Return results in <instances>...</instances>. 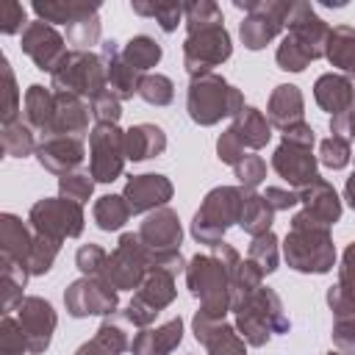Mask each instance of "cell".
Returning <instances> with one entry per match:
<instances>
[{"label":"cell","mask_w":355,"mask_h":355,"mask_svg":"<svg viewBox=\"0 0 355 355\" xmlns=\"http://www.w3.org/2000/svg\"><path fill=\"white\" fill-rule=\"evenodd\" d=\"M330 25L313 11L311 3L294 0L286 17V33L277 44L275 61L286 72H302L311 61L324 58Z\"/></svg>","instance_id":"cell-1"},{"label":"cell","mask_w":355,"mask_h":355,"mask_svg":"<svg viewBox=\"0 0 355 355\" xmlns=\"http://www.w3.org/2000/svg\"><path fill=\"white\" fill-rule=\"evenodd\" d=\"M283 258L294 272L327 275L336 266V244L330 227L300 208L291 216V227L283 239Z\"/></svg>","instance_id":"cell-2"},{"label":"cell","mask_w":355,"mask_h":355,"mask_svg":"<svg viewBox=\"0 0 355 355\" xmlns=\"http://www.w3.org/2000/svg\"><path fill=\"white\" fill-rule=\"evenodd\" d=\"M186 111L194 125L211 128L225 116H239L244 111V92L227 83L222 75L208 72L189 80L186 89Z\"/></svg>","instance_id":"cell-3"},{"label":"cell","mask_w":355,"mask_h":355,"mask_svg":"<svg viewBox=\"0 0 355 355\" xmlns=\"http://www.w3.org/2000/svg\"><path fill=\"white\" fill-rule=\"evenodd\" d=\"M186 288L200 302V311L216 322H225V316L233 311L230 297V272L222 266V261L214 252H197L186 263Z\"/></svg>","instance_id":"cell-4"},{"label":"cell","mask_w":355,"mask_h":355,"mask_svg":"<svg viewBox=\"0 0 355 355\" xmlns=\"http://www.w3.org/2000/svg\"><path fill=\"white\" fill-rule=\"evenodd\" d=\"M236 313V330L247 341V347H266L272 336H283L291 330V319L277 297L275 288L261 286L255 294H250Z\"/></svg>","instance_id":"cell-5"},{"label":"cell","mask_w":355,"mask_h":355,"mask_svg":"<svg viewBox=\"0 0 355 355\" xmlns=\"http://www.w3.org/2000/svg\"><path fill=\"white\" fill-rule=\"evenodd\" d=\"M241 205H244V189L241 186H216L211 189L194 219H191V236L194 241L200 244H219L225 239V233L239 225V216H241Z\"/></svg>","instance_id":"cell-6"},{"label":"cell","mask_w":355,"mask_h":355,"mask_svg":"<svg viewBox=\"0 0 355 355\" xmlns=\"http://www.w3.org/2000/svg\"><path fill=\"white\" fill-rule=\"evenodd\" d=\"M50 89L61 94H75L86 103L108 92V75L103 55L92 50H69L58 69L50 75Z\"/></svg>","instance_id":"cell-7"},{"label":"cell","mask_w":355,"mask_h":355,"mask_svg":"<svg viewBox=\"0 0 355 355\" xmlns=\"http://www.w3.org/2000/svg\"><path fill=\"white\" fill-rule=\"evenodd\" d=\"M233 6L244 11L239 36L247 50H261L275 42L286 31V17L291 11V0H233Z\"/></svg>","instance_id":"cell-8"},{"label":"cell","mask_w":355,"mask_h":355,"mask_svg":"<svg viewBox=\"0 0 355 355\" xmlns=\"http://www.w3.org/2000/svg\"><path fill=\"white\" fill-rule=\"evenodd\" d=\"M28 225L39 236H50L55 241L78 239L86 227L83 205L64 197H42L28 211Z\"/></svg>","instance_id":"cell-9"},{"label":"cell","mask_w":355,"mask_h":355,"mask_svg":"<svg viewBox=\"0 0 355 355\" xmlns=\"http://www.w3.org/2000/svg\"><path fill=\"white\" fill-rule=\"evenodd\" d=\"M150 250L139 239V233H122L116 247L108 252L103 277L116 291H133L141 286L144 275L150 272Z\"/></svg>","instance_id":"cell-10"},{"label":"cell","mask_w":355,"mask_h":355,"mask_svg":"<svg viewBox=\"0 0 355 355\" xmlns=\"http://www.w3.org/2000/svg\"><path fill=\"white\" fill-rule=\"evenodd\" d=\"M230 55H233V42H230V33H227L225 22L194 31V33H186L183 69L189 72V78H200V75L214 72V67H222Z\"/></svg>","instance_id":"cell-11"},{"label":"cell","mask_w":355,"mask_h":355,"mask_svg":"<svg viewBox=\"0 0 355 355\" xmlns=\"http://www.w3.org/2000/svg\"><path fill=\"white\" fill-rule=\"evenodd\" d=\"M128 164L125 130L119 125H94L89 133V172L97 183H114Z\"/></svg>","instance_id":"cell-12"},{"label":"cell","mask_w":355,"mask_h":355,"mask_svg":"<svg viewBox=\"0 0 355 355\" xmlns=\"http://www.w3.org/2000/svg\"><path fill=\"white\" fill-rule=\"evenodd\" d=\"M64 308L75 319L111 316L119 308V291L105 277H78L64 291Z\"/></svg>","instance_id":"cell-13"},{"label":"cell","mask_w":355,"mask_h":355,"mask_svg":"<svg viewBox=\"0 0 355 355\" xmlns=\"http://www.w3.org/2000/svg\"><path fill=\"white\" fill-rule=\"evenodd\" d=\"M19 47L36 64V69L50 72V75L58 69V64L69 53L67 50V36H61L50 22H42V19L28 22V28L19 36Z\"/></svg>","instance_id":"cell-14"},{"label":"cell","mask_w":355,"mask_h":355,"mask_svg":"<svg viewBox=\"0 0 355 355\" xmlns=\"http://www.w3.org/2000/svg\"><path fill=\"white\" fill-rule=\"evenodd\" d=\"M17 322L28 338V352L31 355H42L47 352L50 341H53V333L58 327V313L55 308L44 300V297H25L19 305H17Z\"/></svg>","instance_id":"cell-15"},{"label":"cell","mask_w":355,"mask_h":355,"mask_svg":"<svg viewBox=\"0 0 355 355\" xmlns=\"http://www.w3.org/2000/svg\"><path fill=\"white\" fill-rule=\"evenodd\" d=\"M136 233H139V239L144 241V247L150 250V255L178 252V250H180V241H183L180 216H178V211L169 208V205L144 214V219H141V225H139Z\"/></svg>","instance_id":"cell-16"},{"label":"cell","mask_w":355,"mask_h":355,"mask_svg":"<svg viewBox=\"0 0 355 355\" xmlns=\"http://www.w3.org/2000/svg\"><path fill=\"white\" fill-rule=\"evenodd\" d=\"M175 194V186L166 175H158V172H144V175H133L128 178L125 189H122V197L130 208L133 216L139 214H150L155 208H164Z\"/></svg>","instance_id":"cell-17"},{"label":"cell","mask_w":355,"mask_h":355,"mask_svg":"<svg viewBox=\"0 0 355 355\" xmlns=\"http://www.w3.org/2000/svg\"><path fill=\"white\" fill-rule=\"evenodd\" d=\"M272 169L288 183V189L300 191L319 178V158L313 155V150L280 141L272 153Z\"/></svg>","instance_id":"cell-18"},{"label":"cell","mask_w":355,"mask_h":355,"mask_svg":"<svg viewBox=\"0 0 355 355\" xmlns=\"http://www.w3.org/2000/svg\"><path fill=\"white\" fill-rule=\"evenodd\" d=\"M191 333L205 347V355H247V341L239 336L236 324L216 322L202 311L194 313Z\"/></svg>","instance_id":"cell-19"},{"label":"cell","mask_w":355,"mask_h":355,"mask_svg":"<svg viewBox=\"0 0 355 355\" xmlns=\"http://www.w3.org/2000/svg\"><path fill=\"white\" fill-rule=\"evenodd\" d=\"M100 55L105 61V75H108V92L116 97V100H130L133 94H139V86H141V72L133 69L125 58H122V44L116 39H105L100 44Z\"/></svg>","instance_id":"cell-20"},{"label":"cell","mask_w":355,"mask_h":355,"mask_svg":"<svg viewBox=\"0 0 355 355\" xmlns=\"http://www.w3.org/2000/svg\"><path fill=\"white\" fill-rule=\"evenodd\" d=\"M83 141L78 139H69V136H47L39 141L36 147V161L42 169H47L50 175H67V172H75L80 169L83 164Z\"/></svg>","instance_id":"cell-21"},{"label":"cell","mask_w":355,"mask_h":355,"mask_svg":"<svg viewBox=\"0 0 355 355\" xmlns=\"http://www.w3.org/2000/svg\"><path fill=\"white\" fill-rule=\"evenodd\" d=\"M313 100L330 116L355 111V75L344 72H324L313 83Z\"/></svg>","instance_id":"cell-22"},{"label":"cell","mask_w":355,"mask_h":355,"mask_svg":"<svg viewBox=\"0 0 355 355\" xmlns=\"http://www.w3.org/2000/svg\"><path fill=\"white\" fill-rule=\"evenodd\" d=\"M128 327L130 324L122 316V311H114L111 316H105L100 322L94 336L75 349V355H122L125 349H130V330Z\"/></svg>","instance_id":"cell-23"},{"label":"cell","mask_w":355,"mask_h":355,"mask_svg":"<svg viewBox=\"0 0 355 355\" xmlns=\"http://www.w3.org/2000/svg\"><path fill=\"white\" fill-rule=\"evenodd\" d=\"M89 103L75 97V94H61L55 92V116H53V128L47 136H69L83 141L92 130H89ZM44 136V139H47Z\"/></svg>","instance_id":"cell-24"},{"label":"cell","mask_w":355,"mask_h":355,"mask_svg":"<svg viewBox=\"0 0 355 355\" xmlns=\"http://www.w3.org/2000/svg\"><path fill=\"white\" fill-rule=\"evenodd\" d=\"M266 116H269L272 128H277L280 133L305 122V97H302L300 86H294V83L275 86L269 94V103H266Z\"/></svg>","instance_id":"cell-25"},{"label":"cell","mask_w":355,"mask_h":355,"mask_svg":"<svg viewBox=\"0 0 355 355\" xmlns=\"http://www.w3.org/2000/svg\"><path fill=\"white\" fill-rule=\"evenodd\" d=\"M300 205H302V211H308L313 219H319L327 227H333L341 219V211H344L338 191L324 178H316L313 183L300 189Z\"/></svg>","instance_id":"cell-26"},{"label":"cell","mask_w":355,"mask_h":355,"mask_svg":"<svg viewBox=\"0 0 355 355\" xmlns=\"http://www.w3.org/2000/svg\"><path fill=\"white\" fill-rule=\"evenodd\" d=\"M327 305L336 319L355 316V241H349L341 252L338 280L327 288Z\"/></svg>","instance_id":"cell-27"},{"label":"cell","mask_w":355,"mask_h":355,"mask_svg":"<svg viewBox=\"0 0 355 355\" xmlns=\"http://www.w3.org/2000/svg\"><path fill=\"white\" fill-rule=\"evenodd\" d=\"M183 341V319L172 316L158 327H144L133 336L130 352L133 355H172Z\"/></svg>","instance_id":"cell-28"},{"label":"cell","mask_w":355,"mask_h":355,"mask_svg":"<svg viewBox=\"0 0 355 355\" xmlns=\"http://www.w3.org/2000/svg\"><path fill=\"white\" fill-rule=\"evenodd\" d=\"M55 116V92L42 83H31L22 97V119L31 125L42 139L50 133Z\"/></svg>","instance_id":"cell-29"},{"label":"cell","mask_w":355,"mask_h":355,"mask_svg":"<svg viewBox=\"0 0 355 355\" xmlns=\"http://www.w3.org/2000/svg\"><path fill=\"white\" fill-rule=\"evenodd\" d=\"M33 14L50 25H72L100 11V0H33Z\"/></svg>","instance_id":"cell-30"},{"label":"cell","mask_w":355,"mask_h":355,"mask_svg":"<svg viewBox=\"0 0 355 355\" xmlns=\"http://www.w3.org/2000/svg\"><path fill=\"white\" fill-rule=\"evenodd\" d=\"M166 150V133L155 122H139L125 130V155L128 161H147Z\"/></svg>","instance_id":"cell-31"},{"label":"cell","mask_w":355,"mask_h":355,"mask_svg":"<svg viewBox=\"0 0 355 355\" xmlns=\"http://www.w3.org/2000/svg\"><path fill=\"white\" fill-rule=\"evenodd\" d=\"M31 247H33L31 225L22 222L17 214H0V255H8L28 269Z\"/></svg>","instance_id":"cell-32"},{"label":"cell","mask_w":355,"mask_h":355,"mask_svg":"<svg viewBox=\"0 0 355 355\" xmlns=\"http://www.w3.org/2000/svg\"><path fill=\"white\" fill-rule=\"evenodd\" d=\"M175 297H178L175 275H172V272H164V269H155V266L144 275L141 286H139L136 294H133L136 302L147 305V308L155 311V313H161L164 308H169V305L175 302Z\"/></svg>","instance_id":"cell-33"},{"label":"cell","mask_w":355,"mask_h":355,"mask_svg":"<svg viewBox=\"0 0 355 355\" xmlns=\"http://www.w3.org/2000/svg\"><path fill=\"white\" fill-rule=\"evenodd\" d=\"M230 130L236 133V139L244 144V150H261L269 144L272 139V122L269 116L255 108V105H244V111L239 116H233Z\"/></svg>","instance_id":"cell-34"},{"label":"cell","mask_w":355,"mask_h":355,"mask_svg":"<svg viewBox=\"0 0 355 355\" xmlns=\"http://www.w3.org/2000/svg\"><path fill=\"white\" fill-rule=\"evenodd\" d=\"M324 58L344 75H355V28L352 25H336L330 28Z\"/></svg>","instance_id":"cell-35"},{"label":"cell","mask_w":355,"mask_h":355,"mask_svg":"<svg viewBox=\"0 0 355 355\" xmlns=\"http://www.w3.org/2000/svg\"><path fill=\"white\" fill-rule=\"evenodd\" d=\"M272 222H275V211L272 205L266 202L263 194L258 191H247L244 189V205H241V216H239V227L247 233V236H261V233H269L272 230Z\"/></svg>","instance_id":"cell-36"},{"label":"cell","mask_w":355,"mask_h":355,"mask_svg":"<svg viewBox=\"0 0 355 355\" xmlns=\"http://www.w3.org/2000/svg\"><path fill=\"white\" fill-rule=\"evenodd\" d=\"M122 58L133 67V69H139L141 75H147L153 67H158V61L164 58V47L153 39V36H147V33H139V36H130L125 44H122Z\"/></svg>","instance_id":"cell-37"},{"label":"cell","mask_w":355,"mask_h":355,"mask_svg":"<svg viewBox=\"0 0 355 355\" xmlns=\"http://www.w3.org/2000/svg\"><path fill=\"white\" fill-rule=\"evenodd\" d=\"M130 216H133V214H130V208H128V202H125L122 194H103V197L94 200L92 219H94V225H97L100 230H105V233L122 230Z\"/></svg>","instance_id":"cell-38"},{"label":"cell","mask_w":355,"mask_h":355,"mask_svg":"<svg viewBox=\"0 0 355 355\" xmlns=\"http://www.w3.org/2000/svg\"><path fill=\"white\" fill-rule=\"evenodd\" d=\"M130 11L139 14V17L155 19L164 33L178 31V25L183 22V3H172V0H158V3H153V0H130Z\"/></svg>","instance_id":"cell-39"},{"label":"cell","mask_w":355,"mask_h":355,"mask_svg":"<svg viewBox=\"0 0 355 355\" xmlns=\"http://www.w3.org/2000/svg\"><path fill=\"white\" fill-rule=\"evenodd\" d=\"M0 144L3 153L11 158H25V155H36V130L31 125H25V119H17L11 125H3L0 130Z\"/></svg>","instance_id":"cell-40"},{"label":"cell","mask_w":355,"mask_h":355,"mask_svg":"<svg viewBox=\"0 0 355 355\" xmlns=\"http://www.w3.org/2000/svg\"><path fill=\"white\" fill-rule=\"evenodd\" d=\"M0 75H3V86H0V89H3V97H0V122H3V125H11V122L22 119V116H19L22 100H19V86H17L14 69H11V64H8L6 55L0 58Z\"/></svg>","instance_id":"cell-41"},{"label":"cell","mask_w":355,"mask_h":355,"mask_svg":"<svg viewBox=\"0 0 355 355\" xmlns=\"http://www.w3.org/2000/svg\"><path fill=\"white\" fill-rule=\"evenodd\" d=\"M263 286V272L250 261V258H244L239 266H236V272L230 275V297H233V308H239L250 294H255L258 288Z\"/></svg>","instance_id":"cell-42"},{"label":"cell","mask_w":355,"mask_h":355,"mask_svg":"<svg viewBox=\"0 0 355 355\" xmlns=\"http://www.w3.org/2000/svg\"><path fill=\"white\" fill-rule=\"evenodd\" d=\"M222 22H225L222 8L214 0H189V3H183L186 33H194V31H202V28H211V25H222Z\"/></svg>","instance_id":"cell-43"},{"label":"cell","mask_w":355,"mask_h":355,"mask_svg":"<svg viewBox=\"0 0 355 355\" xmlns=\"http://www.w3.org/2000/svg\"><path fill=\"white\" fill-rule=\"evenodd\" d=\"M247 258L263 272V275H272L280 263V239L269 230V233H261L250 241V250H247Z\"/></svg>","instance_id":"cell-44"},{"label":"cell","mask_w":355,"mask_h":355,"mask_svg":"<svg viewBox=\"0 0 355 355\" xmlns=\"http://www.w3.org/2000/svg\"><path fill=\"white\" fill-rule=\"evenodd\" d=\"M94 175L89 169H75V172H67L58 178V197L64 200H72L78 205L89 202L92 194H94Z\"/></svg>","instance_id":"cell-45"},{"label":"cell","mask_w":355,"mask_h":355,"mask_svg":"<svg viewBox=\"0 0 355 355\" xmlns=\"http://www.w3.org/2000/svg\"><path fill=\"white\" fill-rule=\"evenodd\" d=\"M61 244L64 241H55L50 236H39L33 233V247H31V258H28V272L31 277H42L53 269L58 252H61Z\"/></svg>","instance_id":"cell-46"},{"label":"cell","mask_w":355,"mask_h":355,"mask_svg":"<svg viewBox=\"0 0 355 355\" xmlns=\"http://www.w3.org/2000/svg\"><path fill=\"white\" fill-rule=\"evenodd\" d=\"M139 97L147 103V105H155V108H164L175 100V83L172 78L161 75V72H147L141 78V86H139Z\"/></svg>","instance_id":"cell-47"},{"label":"cell","mask_w":355,"mask_h":355,"mask_svg":"<svg viewBox=\"0 0 355 355\" xmlns=\"http://www.w3.org/2000/svg\"><path fill=\"white\" fill-rule=\"evenodd\" d=\"M97 42H100V14L67 25V44H72V50H92V44Z\"/></svg>","instance_id":"cell-48"},{"label":"cell","mask_w":355,"mask_h":355,"mask_svg":"<svg viewBox=\"0 0 355 355\" xmlns=\"http://www.w3.org/2000/svg\"><path fill=\"white\" fill-rule=\"evenodd\" d=\"M319 164L327 166V169H344L352 158V144L338 139V136H327L319 141Z\"/></svg>","instance_id":"cell-49"},{"label":"cell","mask_w":355,"mask_h":355,"mask_svg":"<svg viewBox=\"0 0 355 355\" xmlns=\"http://www.w3.org/2000/svg\"><path fill=\"white\" fill-rule=\"evenodd\" d=\"M233 172H236V180H239L241 189L255 191V189L266 180V161H263L261 155H255V153H247V155L233 166Z\"/></svg>","instance_id":"cell-50"},{"label":"cell","mask_w":355,"mask_h":355,"mask_svg":"<svg viewBox=\"0 0 355 355\" xmlns=\"http://www.w3.org/2000/svg\"><path fill=\"white\" fill-rule=\"evenodd\" d=\"M105 261H108V252L100 244H92V241L80 244L78 252H75V266L80 269L83 277H103Z\"/></svg>","instance_id":"cell-51"},{"label":"cell","mask_w":355,"mask_h":355,"mask_svg":"<svg viewBox=\"0 0 355 355\" xmlns=\"http://www.w3.org/2000/svg\"><path fill=\"white\" fill-rule=\"evenodd\" d=\"M0 355H28V338L11 313L0 322Z\"/></svg>","instance_id":"cell-52"},{"label":"cell","mask_w":355,"mask_h":355,"mask_svg":"<svg viewBox=\"0 0 355 355\" xmlns=\"http://www.w3.org/2000/svg\"><path fill=\"white\" fill-rule=\"evenodd\" d=\"M89 111H92L94 125H116L122 116V100H116L111 92H103L100 97L89 103Z\"/></svg>","instance_id":"cell-53"},{"label":"cell","mask_w":355,"mask_h":355,"mask_svg":"<svg viewBox=\"0 0 355 355\" xmlns=\"http://www.w3.org/2000/svg\"><path fill=\"white\" fill-rule=\"evenodd\" d=\"M28 28V14H25V6L17 3V0H6L0 6V31L6 36H14V33H22Z\"/></svg>","instance_id":"cell-54"},{"label":"cell","mask_w":355,"mask_h":355,"mask_svg":"<svg viewBox=\"0 0 355 355\" xmlns=\"http://www.w3.org/2000/svg\"><path fill=\"white\" fill-rule=\"evenodd\" d=\"M330 338H333V347L338 352L355 355V316L336 319L333 322V330H330Z\"/></svg>","instance_id":"cell-55"},{"label":"cell","mask_w":355,"mask_h":355,"mask_svg":"<svg viewBox=\"0 0 355 355\" xmlns=\"http://www.w3.org/2000/svg\"><path fill=\"white\" fill-rule=\"evenodd\" d=\"M247 153H244V144L236 139V133L227 128L219 139H216V158L222 161V164H230V166H236L241 158H244Z\"/></svg>","instance_id":"cell-56"},{"label":"cell","mask_w":355,"mask_h":355,"mask_svg":"<svg viewBox=\"0 0 355 355\" xmlns=\"http://www.w3.org/2000/svg\"><path fill=\"white\" fill-rule=\"evenodd\" d=\"M263 197H266V202L272 205V211H275V214H277V211H288V208L300 205V191H297V189H283V186H266Z\"/></svg>","instance_id":"cell-57"},{"label":"cell","mask_w":355,"mask_h":355,"mask_svg":"<svg viewBox=\"0 0 355 355\" xmlns=\"http://www.w3.org/2000/svg\"><path fill=\"white\" fill-rule=\"evenodd\" d=\"M280 141H286V144H294V147H305V150H313V144H316V130H313L308 122H300V125H294V128L283 130V133H280Z\"/></svg>","instance_id":"cell-58"},{"label":"cell","mask_w":355,"mask_h":355,"mask_svg":"<svg viewBox=\"0 0 355 355\" xmlns=\"http://www.w3.org/2000/svg\"><path fill=\"white\" fill-rule=\"evenodd\" d=\"M330 136H338L344 141H355V111H344L330 116Z\"/></svg>","instance_id":"cell-59"},{"label":"cell","mask_w":355,"mask_h":355,"mask_svg":"<svg viewBox=\"0 0 355 355\" xmlns=\"http://www.w3.org/2000/svg\"><path fill=\"white\" fill-rule=\"evenodd\" d=\"M344 202L355 211V172L347 178V183H344Z\"/></svg>","instance_id":"cell-60"},{"label":"cell","mask_w":355,"mask_h":355,"mask_svg":"<svg viewBox=\"0 0 355 355\" xmlns=\"http://www.w3.org/2000/svg\"><path fill=\"white\" fill-rule=\"evenodd\" d=\"M324 355H344V352H324Z\"/></svg>","instance_id":"cell-61"}]
</instances>
